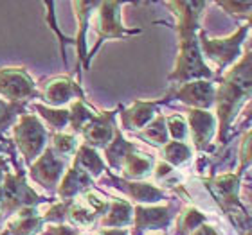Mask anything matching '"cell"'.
<instances>
[{"label":"cell","mask_w":252,"mask_h":235,"mask_svg":"<svg viewBox=\"0 0 252 235\" xmlns=\"http://www.w3.org/2000/svg\"><path fill=\"white\" fill-rule=\"evenodd\" d=\"M99 235H130V232L123 228H106V230H101Z\"/></svg>","instance_id":"e575fe53"},{"label":"cell","mask_w":252,"mask_h":235,"mask_svg":"<svg viewBox=\"0 0 252 235\" xmlns=\"http://www.w3.org/2000/svg\"><path fill=\"white\" fill-rule=\"evenodd\" d=\"M142 138L150 140L155 146H166L168 144V128H166V117H157L152 120V124L141 133Z\"/></svg>","instance_id":"cb8c5ba5"},{"label":"cell","mask_w":252,"mask_h":235,"mask_svg":"<svg viewBox=\"0 0 252 235\" xmlns=\"http://www.w3.org/2000/svg\"><path fill=\"white\" fill-rule=\"evenodd\" d=\"M4 176H5V165H4V162H2V158H0V185L4 182Z\"/></svg>","instance_id":"8d00e7d4"},{"label":"cell","mask_w":252,"mask_h":235,"mask_svg":"<svg viewBox=\"0 0 252 235\" xmlns=\"http://www.w3.org/2000/svg\"><path fill=\"white\" fill-rule=\"evenodd\" d=\"M27 111V103H5L0 99V136L13 122L16 117H22Z\"/></svg>","instance_id":"603a6c76"},{"label":"cell","mask_w":252,"mask_h":235,"mask_svg":"<svg viewBox=\"0 0 252 235\" xmlns=\"http://www.w3.org/2000/svg\"><path fill=\"white\" fill-rule=\"evenodd\" d=\"M189 128H191V135H193L194 147L198 151H204L207 144H209L211 136L215 133L216 119L205 110H189L188 111Z\"/></svg>","instance_id":"4fadbf2b"},{"label":"cell","mask_w":252,"mask_h":235,"mask_svg":"<svg viewBox=\"0 0 252 235\" xmlns=\"http://www.w3.org/2000/svg\"><path fill=\"white\" fill-rule=\"evenodd\" d=\"M43 235H79V230L76 226H67V225H53L45 228Z\"/></svg>","instance_id":"836d02e7"},{"label":"cell","mask_w":252,"mask_h":235,"mask_svg":"<svg viewBox=\"0 0 252 235\" xmlns=\"http://www.w3.org/2000/svg\"><path fill=\"white\" fill-rule=\"evenodd\" d=\"M191 157V149L186 146L184 142H168L164 146V160L169 165H180Z\"/></svg>","instance_id":"83f0119b"},{"label":"cell","mask_w":252,"mask_h":235,"mask_svg":"<svg viewBox=\"0 0 252 235\" xmlns=\"http://www.w3.org/2000/svg\"><path fill=\"white\" fill-rule=\"evenodd\" d=\"M97 215L92 212V209H85V207H79L72 201L70 203V209H68L67 219L72 221V223H78V225H90L94 223V219Z\"/></svg>","instance_id":"f1b7e54d"},{"label":"cell","mask_w":252,"mask_h":235,"mask_svg":"<svg viewBox=\"0 0 252 235\" xmlns=\"http://www.w3.org/2000/svg\"><path fill=\"white\" fill-rule=\"evenodd\" d=\"M0 235H11V234H9V232H7V228H5V230L2 232V234H0Z\"/></svg>","instance_id":"ab89813d"},{"label":"cell","mask_w":252,"mask_h":235,"mask_svg":"<svg viewBox=\"0 0 252 235\" xmlns=\"http://www.w3.org/2000/svg\"><path fill=\"white\" fill-rule=\"evenodd\" d=\"M247 235H252V232H251V234H247Z\"/></svg>","instance_id":"7bdbcfd3"},{"label":"cell","mask_w":252,"mask_h":235,"mask_svg":"<svg viewBox=\"0 0 252 235\" xmlns=\"http://www.w3.org/2000/svg\"><path fill=\"white\" fill-rule=\"evenodd\" d=\"M121 2H101V22L97 27V43H95L92 54L99 49V45L108 38H121L128 34L141 32L139 29H126L121 26Z\"/></svg>","instance_id":"ba28073f"},{"label":"cell","mask_w":252,"mask_h":235,"mask_svg":"<svg viewBox=\"0 0 252 235\" xmlns=\"http://www.w3.org/2000/svg\"><path fill=\"white\" fill-rule=\"evenodd\" d=\"M245 120H252V104L247 108V111H245Z\"/></svg>","instance_id":"74e56055"},{"label":"cell","mask_w":252,"mask_h":235,"mask_svg":"<svg viewBox=\"0 0 252 235\" xmlns=\"http://www.w3.org/2000/svg\"><path fill=\"white\" fill-rule=\"evenodd\" d=\"M114 119H116V111H105V113L95 115L90 120L81 131L85 138V146L92 147V149L108 146L114 140V135H116Z\"/></svg>","instance_id":"30bf717a"},{"label":"cell","mask_w":252,"mask_h":235,"mask_svg":"<svg viewBox=\"0 0 252 235\" xmlns=\"http://www.w3.org/2000/svg\"><path fill=\"white\" fill-rule=\"evenodd\" d=\"M135 214V230L131 235H141L144 230H157L166 228L171 223V207H157V209H146V207H137L133 210Z\"/></svg>","instance_id":"7c38bea8"},{"label":"cell","mask_w":252,"mask_h":235,"mask_svg":"<svg viewBox=\"0 0 252 235\" xmlns=\"http://www.w3.org/2000/svg\"><path fill=\"white\" fill-rule=\"evenodd\" d=\"M68 122H70V128H72L76 133L78 131H83V128L89 124L90 120L94 119V113L85 106L83 101H76L72 106H70V110H68Z\"/></svg>","instance_id":"484cf974"},{"label":"cell","mask_w":252,"mask_h":235,"mask_svg":"<svg viewBox=\"0 0 252 235\" xmlns=\"http://www.w3.org/2000/svg\"><path fill=\"white\" fill-rule=\"evenodd\" d=\"M240 160H242V163H240V171H238V176H240V174H242L243 171L249 167V165H252V130L249 131L247 135H245V138H243V142H242Z\"/></svg>","instance_id":"d6a6232c"},{"label":"cell","mask_w":252,"mask_h":235,"mask_svg":"<svg viewBox=\"0 0 252 235\" xmlns=\"http://www.w3.org/2000/svg\"><path fill=\"white\" fill-rule=\"evenodd\" d=\"M72 201H62V203L54 205L53 209L43 215V223L47 221V223H58V225H62L63 221H67L68 209H70V203H72Z\"/></svg>","instance_id":"1f68e13d"},{"label":"cell","mask_w":252,"mask_h":235,"mask_svg":"<svg viewBox=\"0 0 252 235\" xmlns=\"http://www.w3.org/2000/svg\"><path fill=\"white\" fill-rule=\"evenodd\" d=\"M0 95L9 99V103H27L29 99L42 97L26 68L13 67L0 68Z\"/></svg>","instance_id":"8992f818"},{"label":"cell","mask_w":252,"mask_h":235,"mask_svg":"<svg viewBox=\"0 0 252 235\" xmlns=\"http://www.w3.org/2000/svg\"><path fill=\"white\" fill-rule=\"evenodd\" d=\"M216 88L209 81H193V83L180 84L179 88L169 92V97L182 101L186 104L193 106V110H207L215 104Z\"/></svg>","instance_id":"9c48e42d"},{"label":"cell","mask_w":252,"mask_h":235,"mask_svg":"<svg viewBox=\"0 0 252 235\" xmlns=\"http://www.w3.org/2000/svg\"><path fill=\"white\" fill-rule=\"evenodd\" d=\"M204 221H205L204 214H200L198 210L194 209H188L184 214H180L179 221H177L175 235H191Z\"/></svg>","instance_id":"d4e9b609"},{"label":"cell","mask_w":252,"mask_h":235,"mask_svg":"<svg viewBox=\"0 0 252 235\" xmlns=\"http://www.w3.org/2000/svg\"><path fill=\"white\" fill-rule=\"evenodd\" d=\"M0 199L4 217L13 212H20L22 209H36V205L45 201V198H42L27 185L26 171L22 169H18L15 174L5 173L4 182L0 185Z\"/></svg>","instance_id":"3957f363"},{"label":"cell","mask_w":252,"mask_h":235,"mask_svg":"<svg viewBox=\"0 0 252 235\" xmlns=\"http://www.w3.org/2000/svg\"><path fill=\"white\" fill-rule=\"evenodd\" d=\"M193 235H218L216 234L211 226H207V225H202V226H198L196 230L193 232Z\"/></svg>","instance_id":"d590c367"},{"label":"cell","mask_w":252,"mask_h":235,"mask_svg":"<svg viewBox=\"0 0 252 235\" xmlns=\"http://www.w3.org/2000/svg\"><path fill=\"white\" fill-rule=\"evenodd\" d=\"M13 138L24 160L27 163H32L36 158L42 157L43 147L47 144V130L34 115L24 113L13 130Z\"/></svg>","instance_id":"277c9868"},{"label":"cell","mask_w":252,"mask_h":235,"mask_svg":"<svg viewBox=\"0 0 252 235\" xmlns=\"http://www.w3.org/2000/svg\"><path fill=\"white\" fill-rule=\"evenodd\" d=\"M74 163H76L78 167L83 169L90 178L99 176V174L105 171V163H103L101 157L97 155V151L89 146H85V144L79 146L78 153H76V157H74Z\"/></svg>","instance_id":"44dd1931"},{"label":"cell","mask_w":252,"mask_h":235,"mask_svg":"<svg viewBox=\"0 0 252 235\" xmlns=\"http://www.w3.org/2000/svg\"><path fill=\"white\" fill-rule=\"evenodd\" d=\"M252 95V51L243 56V59L232 67L221 78L220 86L216 88L215 103L218 115V138L225 140L229 126L238 115V111Z\"/></svg>","instance_id":"6da1fadb"},{"label":"cell","mask_w":252,"mask_h":235,"mask_svg":"<svg viewBox=\"0 0 252 235\" xmlns=\"http://www.w3.org/2000/svg\"><path fill=\"white\" fill-rule=\"evenodd\" d=\"M0 209H2V199H0Z\"/></svg>","instance_id":"b9f144b4"},{"label":"cell","mask_w":252,"mask_h":235,"mask_svg":"<svg viewBox=\"0 0 252 235\" xmlns=\"http://www.w3.org/2000/svg\"><path fill=\"white\" fill-rule=\"evenodd\" d=\"M180 38V52L177 59L175 72L169 76V81L186 83L189 79H202L211 78L213 72L202 59V51L196 38L194 29H177Z\"/></svg>","instance_id":"7a4b0ae2"},{"label":"cell","mask_w":252,"mask_h":235,"mask_svg":"<svg viewBox=\"0 0 252 235\" xmlns=\"http://www.w3.org/2000/svg\"><path fill=\"white\" fill-rule=\"evenodd\" d=\"M247 20H249V29H251V31H252V11H251V15H249V18H247ZM251 45H252V43H251Z\"/></svg>","instance_id":"f35d334b"},{"label":"cell","mask_w":252,"mask_h":235,"mask_svg":"<svg viewBox=\"0 0 252 235\" xmlns=\"http://www.w3.org/2000/svg\"><path fill=\"white\" fill-rule=\"evenodd\" d=\"M133 209L131 205L125 199H114L112 203H108V210L106 215L101 219L103 226H110V228H121V226L130 225L133 219Z\"/></svg>","instance_id":"d6986e66"},{"label":"cell","mask_w":252,"mask_h":235,"mask_svg":"<svg viewBox=\"0 0 252 235\" xmlns=\"http://www.w3.org/2000/svg\"><path fill=\"white\" fill-rule=\"evenodd\" d=\"M131 151H135V146L131 144V142L125 140L123 135L119 131L116 130V135H114V140L105 147V157L108 160L114 169H121L123 167V162H125V158L130 155Z\"/></svg>","instance_id":"ffe728a7"},{"label":"cell","mask_w":252,"mask_h":235,"mask_svg":"<svg viewBox=\"0 0 252 235\" xmlns=\"http://www.w3.org/2000/svg\"><path fill=\"white\" fill-rule=\"evenodd\" d=\"M42 99L51 106H62L65 104L67 101H70L72 97H79L83 101V90L79 88L78 83L70 81L68 78H54L51 81L45 83L43 90L40 92Z\"/></svg>","instance_id":"8fae6325"},{"label":"cell","mask_w":252,"mask_h":235,"mask_svg":"<svg viewBox=\"0 0 252 235\" xmlns=\"http://www.w3.org/2000/svg\"><path fill=\"white\" fill-rule=\"evenodd\" d=\"M249 201H251V205H252V192H249Z\"/></svg>","instance_id":"60d3db41"},{"label":"cell","mask_w":252,"mask_h":235,"mask_svg":"<svg viewBox=\"0 0 252 235\" xmlns=\"http://www.w3.org/2000/svg\"><path fill=\"white\" fill-rule=\"evenodd\" d=\"M53 144L54 153L60 157H68L76 149V138L72 135H65V133H54Z\"/></svg>","instance_id":"f546056e"},{"label":"cell","mask_w":252,"mask_h":235,"mask_svg":"<svg viewBox=\"0 0 252 235\" xmlns=\"http://www.w3.org/2000/svg\"><path fill=\"white\" fill-rule=\"evenodd\" d=\"M63 169H65V160L54 153L53 147H47L42 157L38 158L34 163H31L29 176L32 178V182H36L43 188L56 190L60 178L63 174Z\"/></svg>","instance_id":"52a82bcc"},{"label":"cell","mask_w":252,"mask_h":235,"mask_svg":"<svg viewBox=\"0 0 252 235\" xmlns=\"http://www.w3.org/2000/svg\"><path fill=\"white\" fill-rule=\"evenodd\" d=\"M162 101H135L131 108L123 113V126L125 130H139L153 120L155 110Z\"/></svg>","instance_id":"5bb4252c"},{"label":"cell","mask_w":252,"mask_h":235,"mask_svg":"<svg viewBox=\"0 0 252 235\" xmlns=\"http://www.w3.org/2000/svg\"><path fill=\"white\" fill-rule=\"evenodd\" d=\"M168 122V133H171V136L175 138V142H182L188 135V124H186L184 117L180 115H169L166 119Z\"/></svg>","instance_id":"4dcf8cb0"},{"label":"cell","mask_w":252,"mask_h":235,"mask_svg":"<svg viewBox=\"0 0 252 235\" xmlns=\"http://www.w3.org/2000/svg\"><path fill=\"white\" fill-rule=\"evenodd\" d=\"M74 7L78 11V20H79V34L76 38V47H78V59H79V68L85 65V68H89V56L85 51V38H87V24H89L90 9L99 7V2H74Z\"/></svg>","instance_id":"e0dca14e"},{"label":"cell","mask_w":252,"mask_h":235,"mask_svg":"<svg viewBox=\"0 0 252 235\" xmlns=\"http://www.w3.org/2000/svg\"><path fill=\"white\" fill-rule=\"evenodd\" d=\"M108 178L112 180V183L116 185L117 188L125 190L131 199L135 201H141V203H153V201H158V199L164 198V192L160 188L153 187V185H148V183H135V182H126V180H119V178H114L112 174H108Z\"/></svg>","instance_id":"2e32d148"},{"label":"cell","mask_w":252,"mask_h":235,"mask_svg":"<svg viewBox=\"0 0 252 235\" xmlns=\"http://www.w3.org/2000/svg\"><path fill=\"white\" fill-rule=\"evenodd\" d=\"M36 214V209H22L18 219L9 223L7 232L11 235H36L43 226V217Z\"/></svg>","instance_id":"ac0fdd59"},{"label":"cell","mask_w":252,"mask_h":235,"mask_svg":"<svg viewBox=\"0 0 252 235\" xmlns=\"http://www.w3.org/2000/svg\"><path fill=\"white\" fill-rule=\"evenodd\" d=\"M34 110L38 111V115L45 119L49 122V126H53V130L62 131L65 126L68 124V110H56V108H47L43 104H36Z\"/></svg>","instance_id":"4316f807"},{"label":"cell","mask_w":252,"mask_h":235,"mask_svg":"<svg viewBox=\"0 0 252 235\" xmlns=\"http://www.w3.org/2000/svg\"><path fill=\"white\" fill-rule=\"evenodd\" d=\"M153 160L146 155H135V151H131L123 162V171L128 180H139V178L146 176L152 169Z\"/></svg>","instance_id":"7402d4cb"},{"label":"cell","mask_w":252,"mask_h":235,"mask_svg":"<svg viewBox=\"0 0 252 235\" xmlns=\"http://www.w3.org/2000/svg\"><path fill=\"white\" fill-rule=\"evenodd\" d=\"M249 27L242 26L238 29V32H234L232 36L223 38V40H209L205 36L204 31H200V51L205 58L211 59V61L216 63V67L225 68L227 65H231L234 59L240 56V49H242V43L245 40V34H247Z\"/></svg>","instance_id":"5b68a950"},{"label":"cell","mask_w":252,"mask_h":235,"mask_svg":"<svg viewBox=\"0 0 252 235\" xmlns=\"http://www.w3.org/2000/svg\"><path fill=\"white\" fill-rule=\"evenodd\" d=\"M90 185H92V178L81 167H78L76 163H72V167L67 171L62 185L58 187V196L63 201H72L74 196H78L79 192H85Z\"/></svg>","instance_id":"9a60e30c"}]
</instances>
